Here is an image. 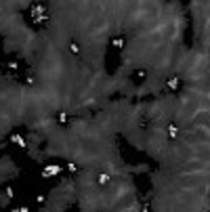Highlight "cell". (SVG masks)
I'll return each instance as SVG.
<instances>
[{
	"label": "cell",
	"mask_w": 210,
	"mask_h": 212,
	"mask_svg": "<svg viewBox=\"0 0 210 212\" xmlns=\"http://www.w3.org/2000/svg\"><path fill=\"white\" fill-rule=\"evenodd\" d=\"M97 183H99V185H107V183H109V174H99V177H97Z\"/></svg>",
	"instance_id": "obj_3"
},
{
	"label": "cell",
	"mask_w": 210,
	"mask_h": 212,
	"mask_svg": "<svg viewBox=\"0 0 210 212\" xmlns=\"http://www.w3.org/2000/svg\"><path fill=\"white\" fill-rule=\"evenodd\" d=\"M59 172H61V168H59V166H46V168H44V172H42V177H57Z\"/></svg>",
	"instance_id": "obj_1"
},
{
	"label": "cell",
	"mask_w": 210,
	"mask_h": 212,
	"mask_svg": "<svg viewBox=\"0 0 210 212\" xmlns=\"http://www.w3.org/2000/svg\"><path fill=\"white\" fill-rule=\"evenodd\" d=\"M67 168H70V172H78V168H76V164H70Z\"/></svg>",
	"instance_id": "obj_4"
},
{
	"label": "cell",
	"mask_w": 210,
	"mask_h": 212,
	"mask_svg": "<svg viewBox=\"0 0 210 212\" xmlns=\"http://www.w3.org/2000/svg\"><path fill=\"white\" fill-rule=\"evenodd\" d=\"M11 141H13V143H17L19 147H25V141L21 139V137H19V134H13V137H11Z\"/></svg>",
	"instance_id": "obj_2"
}]
</instances>
